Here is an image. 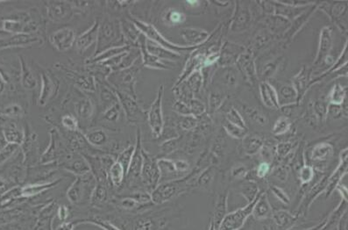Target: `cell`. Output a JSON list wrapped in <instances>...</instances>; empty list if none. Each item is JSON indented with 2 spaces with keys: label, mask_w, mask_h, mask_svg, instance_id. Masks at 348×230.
Segmentation results:
<instances>
[{
  "label": "cell",
  "mask_w": 348,
  "mask_h": 230,
  "mask_svg": "<svg viewBox=\"0 0 348 230\" xmlns=\"http://www.w3.org/2000/svg\"><path fill=\"white\" fill-rule=\"evenodd\" d=\"M133 21H134L135 27L138 28L139 31L142 32L143 35L146 37L147 40L154 41L166 50H170L174 53L181 54V52H183V51L196 50V49L202 47V46L201 47H191V46L174 44L162 36L161 33H159V31L153 25L139 21L137 19H134Z\"/></svg>",
  "instance_id": "obj_1"
},
{
  "label": "cell",
  "mask_w": 348,
  "mask_h": 230,
  "mask_svg": "<svg viewBox=\"0 0 348 230\" xmlns=\"http://www.w3.org/2000/svg\"><path fill=\"white\" fill-rule=\"evenodd\" d=\"M260 194L253 202L246 204L244 208H239L235 211L227 212L217 230H241L245 226V221L248 219V217L250 216L255 202L259 198Z\"/></svg>",
  "instance_id": "obj_2"
},
{
  "label": "cell",
  "mask_w": 348,
  "mask_h": 230,
  "mask_svg": "<svg viewBox=\"0 0 348 230\" xmlns=\"http://www.w3.org/2000/svg\"><path fill=\"white\" fill-rule=\"evenodd\" d=\"M191 176V172H190L187 176L182 177L178 180L169 181L159 186L157 189L155 190L153 194V199L157 203H162L169 199H172L177 194H181L185 190L189 189L187 182L189 178Z\"/></svg>",
  "instance_id": "obj_3"
},
{
  "label": "cell",
  "mask_w": 348,
  "mask_h": 230,
  "mask_svg": "<svg viewBox=\"0 0 348 230\" xmlns=\"http://www.w3.org/2000/svg\"><path fill=\"white\" fill-rule=\"evenodd\" d=\"M164 93V86H161L158 90L157 98L151 105L148 111V124L152 130L153 135L158 137L161 135L163 129V114H162V98Z\"/></svg>",
  "instance_id": "obj_4"
},
{
  "label": "cell",
  "mask_w": 348,
  "mask_h": 230,
  "mask_svg": "<svg viewBox=\"0 0 348 230\" xmlns=\"http://www.w3.org/2000/svg\"><path fill=\"white\" fill-rule=\"evenodd\" d=\"M253 14L248 5L237 1L234 12L232 13L230 30L233 33H242L251 27Z\"/></svg>",
  "instance_id": "obj_5"
},
{
  "label": "cell",
  "mask_w": 348,
  "mask_h": 230,
  "mask_svg": "<svg viewBox=\"0 0 348 230\" xmlns=\"http://www.w3.org/2000/svg\"><path fill=\"white\" fill-rule=\"evenodd\" d=\"M235 65H237V68L245 78V82L248 83L250 86H255L258 80V77L253 50L245 49V51L238 59Z\"/></svg>",
  "instance_id": "obj_6"
},
{
  "label": "cell",
  "mask_w": 348,
  "mask_h": 230,
  "mask_svg": "<svg viewBox=\"0 0 348 230\" xmlns=\"http://www.w3.org/2000/svg\"><path fill=\"white\" fill-rule=\"evenodd\" d=\"M245 50L243 46L237 44L231 41H225L219 50V59L218 66L222 67H232L235 65L241 54Z\"/></svg>",
  "instance_id": "obj_7"
},
{
  "label": "cell",
  "mask_w": 348,
  "mask_h": 230,
  "mask_svg": "<svg viewBox=\"0 0 348 230\" xmlns=\"http://www.w3.org/2000/svg\"><path fill=\"white\" fill-rule=\"evenodd\" d=\"M317 9H318V3H313V5H310L307 9L299 14L297 17H296L290 22V27L287 29V31L283 34L282 36V40L286 45L290 44V41H292L295 35L301 30L302 27H304L305 23L308 21L310 18L313 16L314 12Z\"/></svg>",
  "instance_id": "obj_8"
},
{
  "label": "cell",
  "mask_w": 348,
  "mask_h": 230,
  "mask_svg": "<svg viewBox=\"0 0 348 230\" xmlns=\"http://www.w3.org/2000/svg\"><path fill=\"white\" fill-rule=\"evenodd\" d=\"M347 173H348V148L341 151V153L339 155V166L336 168L334 172L329 176L328 183L325 191L326 198L330 197L331 194L337 188L338 185L340 184L342 177L345 175H347Z\"/></svg>",
  "instance_id": "obj_9"
},
{
  "label": "cell",
  "mask_w": 348,
  "mask_h": 230,
  "mask_svg": "<svg viewBox=\"0 0 348 230\" xmlns=\"http://www.w3.org/2000/svg\"><path fill=\"white\" fill-rule=\"evenodd\" d=\"M206 55V51H202L201 50H197V49L194 50L186 62L183 72L180 74L177 81L175 82L174 87L182 85L192 73L199 69H202Z\"/></svg>",
  "instance_id": "obj_10"
},
{
  "label": "cell",
  "mask_w": 348,
  "mask_h": 230,
  "mask_svg": "<svg viewBox=\"0 0 348 230\" xmlns=\"http://www.w3.org/2000/svg\"><path fill=\"white\" fill-rule=\"evenodd\" d=\"M144 165H143V180L147 186L155 189L161 179V172L158 162L149 155L144 154Z\"/></svg>",
  "instance_id": "obj_11"
},
{
  "label": "cell",
  "mask_w": 348,
  "mask_h": 230,
  "mask_svg": "<svg viewBox=\"0 0 348 230\" xmlns=\"http://www.w3.org/2000/svg\"><path fill=\"white\" fill-rule=\"evenodd\" d=\"M333 42V30L331 27L322 28L319 36V44L316 58L313 62L314 66H318L324 63L325 59L329 55Z\"/></svg>",
  "instance_id": "obj_12"
},
{
  "label": "cell",
  "mask_w": 348,
  "mask_h": 230,
  "mask_svg": "<svg viewBox=\"0 0 348 230\" xmlns=\"http://www.w3.org/2000/svg\"><path fill=\"white\" fill-rule=\"evenodd\" d=\"M312 74H313L312 68H309L308 66L304 65L301 68L299 72L291 79V83H292L291 85L294 87L297 94V101H296L297 105L300 104L304 95L308 91Z\"/></svg>",
  "instance_id": "obj_13"
},
{
  "label": "cell",
  "mask_w": 348,
  "mask_h": 230,
  "mask_svg": "<svg viewBox=\"0 0 348 230\" xmlns=\"http://www.w3.org/2000/svg\"><path fill=\"white\" fill-rule=\"evenodd\" d=\"M180 35L183 41L187 42V46L191 47H201L204 45V43H206L210 35L205 29L196 27L182 28Z\"/></svg>",
  "instance_id": "obj_14"
},
{
  "label": "cell",
  "mask_w": 348,
  "mask_h": 230,
  "mask_svg": "<svg viewBox=\"0 0 348 230\" xmlns=\"http://www.w3.org/2000/svg\"><path fill=\"white\" fill-rule=\"evenodd\" d=\"M50 41L60 51L69 50L76 41L75 33L70 28H63L54 33L50 37Z\"/></svg>",
  "instance_id": "obj_15"
},
{
  "label": "cell",
  "mask_w": 348,
  "mask_h": 230,
  "mask_svg": "<svg viewBox=\"0 0 348 230\" xmlns=\"http://www.w3.org/2000/svg\"><path fill=\"white\" fill-rule=\"evenodd\" d=\"M273 209L268 201L267 194L264 191H261L259 198L256 200L251 215L257 221H263L272 217Z\"/></svg>",
  "instance_id": "obj_16"
},
{
  "label": "cell",
  "mask_w": 348,
  "mask_h": 230,
  "mask_svg": "<svg viewBox=\"0 0 348 230\" xmlns=\"http://www.w3.org/2000/svg\"><path fill=\"white\" fill-rule=\"evenodd\" d=\"M261 99L266 107L272 110H280L278 95L275 87L268 82L263 81L260 84Z\"/></svg>",
  "instance_id": "obj_17"
},
{
  "label": "cell",
  "mask_w": 348,
  "mask_h": 230,
  "mask_svg": "<svg viewBox=\"0 0 348 230\" xmlns=\"http://www.w3.org/2000/svg\"><path fill=\"white\" fill-rule=\"evenodd\" d=\"M333 154V146L329 142H322L313 147L310 158L312 162H316L317 165H322L326 163Z\"/></svg>",
  "instance_id": "obj_18"
},
{
  "label": "cell",
  "mask_w": 348,
  "mask_h": 230,
  "mask_svg": "<svg viewBox=\"0 0 348 230\" xmlns=\"http://www.w3.org/2000/svg\"><path fill=\"white\" fill-rule=\"evenodd\" d=\"M228 197H229V190L226 189L218 194L217 199L215 200L214 209L211 219L214 221L217 230L221 221H223L225 216L227 214Z\"/></svg>",
  "instance_id": "obj_19"
},
{
  "label": "cell",
  "mask_w": 348,
  "mask_h": 230,
  "mask_svg": "<svg viewBox=\"0 0 348 230\" xmlns=\"http://www.w3.org/2000/svg\"><path fill=\"white\" fill-rule=\"evenodd\" d=\"M271 218L278 228L284 230H291L299 219L296 214H292L287 210H274Z\"/></svg>",
  "instance_id": "obj_20"
},
{
  "label": "cell",
  "mask_w": 348,
  "mask_h": 230,
  "mask_svg": "<svg viewBox=\"0 0 348 230\" xmlns=\"http://www.w3.org/2000/svg\"><path fill=\"white\" fill-rule=\"evenodd\" d=\"M146 40L147 38L142 35L140 36V51L142 54L144 65L148 68L156 69V70H169L170 67L165 63H163L161 59L148 53L146 48Z\"/></svg>",
  "instance_id": "obj_21"
},
{
  "label": "cell",
  "mask_w": 348,
  "mask_h": 230,
  "mask_svg": "<svg viewBox=\"0 0 348 230\" xmlns=\"http://www.w3.org/2000/svg\"><path fill=\"white\" fill-rule=\"evenodd\" d=\"M264 22L266 23V25L273 34L279 35L281 33L284 34L287 31V29L290 27L291 21L277 14H271L266 17Z\"/></svg>",
  "instance_id": "obj_22"
},
{
  "label": "cell",
  "mask_w": 348,
  "mask_h": 230,
  "mask_svg": "<svg viewBox=\"0 0 348 230\" xmlns=\"http://www.w3.org/2000/svg\"><path fill=\"white\" fill-rule=\"evenodd\" d=\"M146 48L148 53L157 56L159 59H165L169 61H176L181 57V54L172 52L170 50H166L160 45L157 44L156 42L146 40Z\"/></svg>",
  "instance_id": "obj_23"
},
{
  "label": "cell",
  "mask_w": 348,
  "mask_h": 230,
  "mask_svg": "<svg viewBox=\"0 0 348 230\" xmlns=\"http://www.w3.org/2000/svg\"><path fill=\"white\" fill-rule=\"evenodd\" d=\"M347 209L348 201L342 199L339 206L331 213L330 216L326 218L325 224L320 230H332L334 227L339 225V221L345 216V212H347Z\"/></svg>",
  "instance_id": "obj_24"
},
{
  "label": "cell",
  "mask_w": 348,
  "mask_h": 230,
  "mask_svg": "<svg viewBox=\"0 0 348 230\" xmlns=\"http://www.w3.org/2000/svg\"><path fill=\"white\" fill-rule=\"evenodd\" d=\"M264 143L263 138L258 135H246L242 139V147L245 153L248 156L259 153Z\"/></svg>",
  "instance_id": "obj_25"
},
{
  "label": "cell",
  "mask_w": 348,
  "mask_h": 230,
  "mask_svg": "<svg viewBox=\"0 0 348 230\" xmlns=\"http://www.w3.org/2000/svg\"><path fill=\"white\" fill-rule=\"evenodd\" d=\"M98 34V23H95L90 29L85 32V34H83L76 39V49L80 51H85L89 49V47L92 45L97 40Z\"/></svg>",
  "instance_id": "obj_26"
},
{
  "label": "cell",
  "mask_w": 348,
  "mask_h": 230,
  "mask_svg": "<svg viewBox=\"0 0 348 230\" xmlns=\"http://www.w3.org/2000/svg\"><path fill=\"white\" fill-rule=\"evenodd\" d=\"M218 75H213L211 78H218V80L223 86H227L230 88H235L238 85V77L236 71L232 67H222L219 68Z\"/></svg>",
  "instance_id": "obj_27"
},
{
  "label": "cell",
  "mask_w": 348,
  "mask_h": 230,
  "mask_svg": "<svg viewBox=\"0 0 348 230\" xmlns=\"http://www.w3.org/2000/svg\"><path fill=\"white\" fill-rule=\"evenodd\" d=\"M278 100L280 106L286 105L296 104L297 101V94L292 85H282L279 88Z\"/></svg>",
  "instance_id": "obj_28"
},
{
  "label": "cell",
  "mask_w": 348,
  "mask_h": 230,
  "mask_svg": "<svg viewBox=\"0 0 348 230\" xmlns=\"http://www.w3.org/2000/svg\"><path fill=\"white\" fill-rule=\"evenodd\" d=\"M188 86V88L191 90L193 94L200 93L203 87L205 86V78L201 69L197 70L192 73L190 77L184 82Z\"/></svg>",
  "instance_id": "obj_29"
},
{
  "label": "cell",
  "mask_w": 348,
  "mask_h": 230,
  "mask_svg": "<svg viewBox=\"0 0 348 230\" xmlns=\"http://www.w3.org/2000/svg\"><path fill=\"white\" fill-rule=\"evenodd\" d=\"M239 192L241 196L245 198L247 204H249L256 199L261 190L259 189V186L256 182L246 180L241 184Z\"/></svg>",
  "instance_id": "obj_30"
},
{
  "label": "cell",
  "mask_w": 348,
  "mask_h": 230,
  "mask_svg": "<svg viewBox=\"0 0 348 230\" xmlns=\"http://www.w3.org/2000/svg\"><path fill=\"white\" fill-rule=\"evenodd\" d=\"M243 110L251 122H255V124L259 126H266L268 124V117L259 109L245 105Z\"/></svg>",
  "instance_id": "obj_31"
},
{
  "label": "cell",
  "mask_w": 348,
  "mask_h": 230,
  "mask_svg": "<svg viewBox=\"0 0 348 230\" xmlns=\"http://www.w3.org/2000/svg\"><path fill=\"white\" fill-rule=\"evenodd\" d=\"M347 98V87H344L340 84H336L329 96V104L340 106Z\"/></svg>",
  "instance_id": "obj_32"
},
{
  "label": "cell",
  "mask_w": 348,
  "mask_h": 230,
  "mask_svg": "<svg viewBox=\"0 0 348 230\" xmlns=\"http://www.w3.org/2000/svg\"><path fill=\"white\" fill-rule=\"evenodd\" d=\"M186 16L182 12L177 10L170 9L164 15V21L170 27L177 26L185 21Z\"/></svg>",
  "instance_id": "obj_33"
},
{
  "label": "cell",
  "mask_w": 348,
  "mask_h": 230,
  "mask_svg": "<svg viewBox=\"0 0 348 230\" xmlns=\"http://www.w3.org/2000/svg\"><path fill=\"white\" fill-rule=\"evenodd\" d=\"M226 99V95L222 91H212L209 96V112L214 113L219 110Z\"/></svg>",
  "instance_id": "obj_34"
},
{
  "label": "cell",
  "mask_w": 348,
  "mask_h": 230,
  "mask_svg": "<svg viewBox=\"0 0 348 230\" xmlns=\"http://www.w3.org/2000/svg\"><path fill=\"white\" fill-rule=\"evenodd\" d=\"M222 126L227 135L237 140H242L247 135V130L241 129L239 126H235L232 123L227 122L226 119L222 122Z\"/></svg>",
  "instance_id": "obj_35"
},
{
  "label": "cell",
  "mask_w": 348,
  "mask_h": 230,
  "mask_svg": "<svg viewBox=\"0 0 348 230\" xmlns=\"http://www.w3.org/2000/svg\"><path fill=\"white\" fill-rule=\"evenodd\" d=\"M225 119H226L227 122L233 124V125L239 126L241 129L247 130V127H246V125H245L244 119L242 118L241 113H239V111H238L235 107H232V108L228 111L226 114V118H225Z\"/></svg>",
  "instance_id": "obj_36"
},
{
  "label": "cell",
  "mask_w": 348,
  "mask_h": 230,
  "mask_svg": "<svg viewBox=\"0 0 348 230\" xmlns=\"http://www.w3.org/2000/svg\"><path fill=\"white\" fill-rule=\"evenodd\" d=\"M290 126H291V122L289 118L285 116L279 117L273 127V134L275 136L284 135L290 131Z\"/></svg>",
  "instance_id": "obj_37"
},
{
  "label": "cell",
  "mask_w": 348,
  "mask_h": 230,
  "mask_svg": "<svg viewBox=\"0 0 348 230\" xmlns=\"http://www.w3.org/2000/svg\"><path fill=\"white\" fill-rule=\"evenodd\" d=\"M297 172H298V178L303 185H309L313 180L315 176V169L312 165H308V164H304Z\"/></svg>",
  "instance_id": "obj_38"
},
{
  "label": "cell",
  "mask_w": 348,
  "mask_h": 230,
  "mask_svg": "<svg viewBox=\"0 0 348 230\" xmlns=\"http://www.w3.org/2000/svg\"><path fill=\"white\" fill-rule=\"evenodd\" d=\"M281 58L274 59L266 63L261 71V77L264 80H268V78L273 77L278 70Z\"/></svg>",
  "instance_id": "obj_39"
},
{
  "label": "cell",
  "mask_w": 348,
  "mask_h": 230,
  "mask_svg": "<svg viewBox=\"0 0 348 230\" xmlns=\"http://www.w3.org/2000/svg\"><path fill=\"white\" fill-rule=\"evenodd\" d=\"M295 142H282L277 145L275 148L276 156L280 160L285 158L288 155H290L292 151H294Z\"/></svg>",
  "instance_id": "obj_40"
},
{
  "label": "cell",
  "mask_w": 348,
  "mask_h": 230,
  "mask_svg": "<svg viewBox=\"0 0 348 230\" xmlns=\"http://www.w3.org/2000/svg\"><path fill=\"white\" fill-rule=\"evenodd\" d=\"M189 106L191 112V115L196 118L201 117L206 113V106L201 100L193 98L189 103Z\"/></svg>",
  "instance_id": "obj_41"
},
{
  "label": "cell",
  "mask_w": 348,
  "mask_h": 230,
  "mask_svg": "<svg viewBox=\"0 0 348 230\" xmlns=\"http://www.w3.org/2000/svg\"><path fill=\"white\" fill-rule=\"evenodd\" d=\"M269 190L270 192L272 193L273 195L275 197H277V199L279 201H281V203L285 206H288L290 204V199L289 197V195L287 194L285 191L283 189H281V187L277 186V185H269Z\"/></svg>",
  "instance_id": "obj_42"
},
{
  "label": "cell",
  "mask_w": 348,
  "mask_h": 230,
  "mask_svg": "<svg viewBox=\"0 0 348 230\" xmlns=\"http://www.w3.org/2000/svg\"><path fill=\"white\" fill-rule=\"evenodd\" d=\"M261 158H262V162H268L271 164V162L276 158V150L271 145H267L264 143L262 148L260 150Z\"/></svg>",
  "instance_id": "obj_43"
},
{
  "label": "cell",
  "mask_w": 348,
  "mask_h": 230,
  "mask_svg": "<svg viewBox=\"0 0 348 230\" xmlns=\"http://www.w3.org/2000/svg\"><path fill=\"white\" fill-rule=\"evenodd\" d=\"M270 40V34H268L266 31H260L257 33V35H255V39L253 41V49L254 50H260L263 47L266 43H268V41Z\"/></svg>",
  "instance_id": "obj_44"
},
{
  "label": "cell",
  "mask_w": 348,
  "mask_h": 230,
  "mask_svg": "<svg viewBox=\"0 0 348 230\" xmlns=\"http://www.w3.org/2000/svg\"><path fill=\"white\" fill-rule=\"evenodd\" d=\"M180 126H182L183 130H195L198 126V118L193 115L183 116L182 121L180 122Z\"/></svg>",
  "instance_id": "obj_45"
},
{
  "label": "cell",
  "mask_w": 348,
  "mask_h": 230,
  "mask_svg": "<svg viewBox=\"0 0 348 230\" xmlns=\"http://www.w3.org/2000/svg\"><path fill=\"white\" fill-rule=\"evenodd\" d=\"M273 176L277 178L278 180L281 182H286L289 177V166H287L285 164H279L274 168L272 172Z\"/></svg>",
  "instance_id": "obj_46"
},
{
  "label": "cell",
  "mask_w": 348,
  "mask_h": 230,
  "mask_svg": "<svg viewBox=\"0 0 348 230\" xmlns=\"http://www.w3.org/2000/svg\"><path fill=\"white\" fill-rule=\"evenodd\" d=\"M127 50L126 47L123 48H113L112 50H106L105 52H104L101 54L98 55V58H94L92 62H97V61H103L105 59L113 58L114 56H116L118 54H123L125 50Z\"/></svg>",
  "instance_id": "obj_47"
},
{
  "label": "cell",
  "mask_w": 348,
  "mask_h": 230,
  "mask_svg": "<svg viewBox=\"0 0 348 230\" xmlns=\"http://www.w3.org/2000/svg\"><path fill=\"white\" fill-rule=\"evenodd\" d=\"M123 174H124V169L121 163L120 162L114 163L111 169V177H112V182L115 185L121 184L123 178Z\"/></svg>",
  "instance_id": "obj_48"
},
{
  "label": "cell",
  "mask_w": 348,
  "mask_h": 230,
  "mask_svg": "<svg viewBox=\"0 0 348 230\" xmlns=\"http://www.w3.org/2000/svg\"><path fill=\"white\" fill-rule=\"evenodd\" d=\"M247 169L245 164L243 163H238L236 165H234L232 169L231 172V177L234 179H242L245 178V175L247 173Z\"/></svg>",
  "instance_id": "obj_49"
},
{
  "label": "cell",
  "mask_w": 348,
  "mask_h": 230,
  "mask_svg": "<svg viewBox=\"0 0 348 230\" xmlns=\"http://www.w3.org/2000/svg\"><path fill=\"white\" fill-rule=\"evenodd\" d=\"M219 59V52L215 53H208L206 54L202 69L210 68L214 64H217Z\"/></svg>",
  "instance_id": "obj_50"
},
{
  "label": "cell",
  "mask_w": 348,
  "mask_h": 230,
  "mask_svg": "<svg viewBox=\"0 0 348 230\" xmlns=\"http://www.w3.org/2000/svg\"><path fill=\"white\" fill-rule=\"evenodd\" d=\"M173 109L176 113H178L179 114L183 115V116H188V115H191V109L189 105L184 103L183 101H180L177 100L174 106H173Z\"/></svg>",
  "instance_id": "obj_51"
},
{
  "label": "cell",
  "mask_w": 348,
  "mask_h": 230,
  "mask_svg": "<svg viewBox=\"0 0 348 230\" xmlns=\"http://www.w3.org/2000/svg\"><path fill=\"white\" fill-rule=\"evenodd\" d=\"M255 172H256V176L258 178H261V179L265 178L270 172V164L268 162H261L258 165L257 169H255Z\"/></svg>",
  "instance_id": "obj_52"
},
{
  "label": "cell",
  "mask_w": 348,
  "mask_h": 230,
  "mask_svg": "<svg viewBox=\"0 0 348 230\" xmlns=\"http://www.w3.org/2000/svg\"><path fill=\"white\" fill-rule=\"evenodd\" d=\"M185 3L187 4V7H190L191 9L195 10V12H196V10H197V13L204 12V10H205V4H206V2H204V1H196V0L186 1Z\"/></svg>",
  "instance_id": "obj_53"
},
{
  "label": "cell",
  "mask_w": 348,
  "mask_h": 230,
  "mask_svg": "<svg viewBox=\"0 0 348 230\" xmlns=\"http://www.w3.org/2000/svg\"><path fill=\"white\" fill-rule=\"evenodd\" d=\"M132 155H133V149H127L121 155V158H120V163L122 165L124 170L128 167L130 160L132 159Z\"/></svg>",
  "instance_id": "obj_54"
},
{
  "label": "cell",
  "mask_w": 348,
  "mask_h": 230,
  "mask_svg": "<svg viewBox=\"0 0 348 230\" xmlns=\"http://www.w3.org/2000/svg\"><path fill=\"white\" fill-rule=\"evenodd\" d=\"M327 113L331 114V116L335 118V119L340 117V115L343 113L341 105L338 106V105L329 104L327 107Z\"/></svg>",
  "instance_id": "obj_55"
},
{
  "label": "cell",
  "mask_w": 348,
  "mask_h": 230,
  "mask_svg": "<svg viewBox=\"0 0 348 230\" xmlns=\"http://www.w3.org/2000/svg\"><path fill=\"white\" fill-rule=\"evenodd\" d=\"M174 163L178 173H186L191 169V164L186 160H177Z\"/></svg>",
  "instance_id": "obj_56"
},
{
  "label": "cell",
  "mask_w": 348,
  "mask_h": 230,
  "mask_svg": "<svg viewBox=\"0 0 348 230\" xmlns=\"http://www.w3.org/2000/svg\"><path fill=\"white\" fill-rule=\"evenodd\" d=\"M63 124L64 126H66L67 128L71 129V130H75L76 128V122L75 121V119L71 116H69V115L63 117Z\"/></svg>",
  "instance_id": "obj_57"
},
{
  "label": "cell",
  "mask_w": 348,
  "mask_h": 230,
  "mask_svg": "<svg viewBox=\"0 0 348 230\" xmlns=\"http://www.w3.org/2000/svg\"><path fill=\"white\" fill-rule=\"evenodd\" d=\"M208 230H217V227L215 225L214 221H212V219H211V218H210V222H209Z\"/></svg>",
  "instance_id": "obj_58"
},
{
  "label": "cell",
  "mask_w": 348,
  "mask_h": 230,
  "mask_svg": "<svg viewBox=\"0 0 348 230\" xmlns=\"http://www.w3.org/2000/svg\"><path fill=\"white\" fill-rule=\"evenodd\" d=\"M263 230H268V228H266V227H264Z\"/></svg>",
  "instance_id": "obj_59"
}]
</instances>
